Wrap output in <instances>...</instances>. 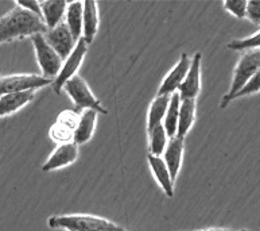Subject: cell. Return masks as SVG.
<instances>
[{"label": "cell", "mask_w": 260, "mask_h": 231, "mask_svg": "<svg viewBox=\"0 0 260 231\" xmlns=\"http://www.w3.org/2000/svg\"><path fill=\"white\" fill-rule=\"evenodd\" d=\"M47 27L42 18L16 6L11 11L0 18V43L14 39L45 34Z\"/></svg>", "instance_id": "1"}, {"label": "cell", "mask_w": 260, "mask_h": 231, "mask_svg": "<svg viewBox=\"0 0 260 231\" xmlns=\"http://www.w3.org/2000/svg\"><path fill=\"white\" fill-rule=\"evenodd\" d=\"M47 223L51 228H65L68 231H127L111 220L86 214L55 215L51 216Z\"/></svg>", "instance_id": "2"}, {"label": "cell", "mask_w": 260, "mask_h": 231, "mask_svg": "<svg viewBox=\"0 0 260 231\" xmlns=\"http://www.w3.org/2000/svg\"><path fill=\"white\" fill-rule=\"evenodd\" d=\"M260 69V49H249L241 54L237 63L235 72H233L232 82L229 86L228 94L224 95L220 107L225 108L232 102L235 96L249 82V80L255 76Z\"/></svg>", "instance_id": "3"}, {"label": "cell", "mask_w": 260, "mask_h": 231, "mask_svg": "<svg viewBox=\"0 0 260 231\" xmlns=\"http://www.w3.org/2000/svg\"><path fill=\"white\" fill-rule=\"evenodd\" d=\"M63 91L69 95V98L74 103V111L78 114H82L84 110H93L98 114L108 112L99 102V99L92 94L88 82L81 76L76 75L73 78H70L63 86Z\"/></svg>", "instance_id": "4"}, {"label": "cell", "mask_w": 260, "mask_h": 231, "mask_svg": "<svg viewBox=\"0 0 260 231\" xmlns=\"http://www.w3.org/2000/svg\"><path fill=\"white\" fill-rule=\"evenodd\" d=\"M31 41L32 45H34L35 54H37V61H38L39 68L42 71L43 77L54 80L62 68L63 60L49 45L43 34H35L31 37Z\"/></svg>", "instance_id": "5"}, {"label": "cell", "mask_w": 260, "mask_h": 231, "mask_svg": "<svg viewBox=\"0 0 260 231\" xmlns=\"http://www.w3.org/2000/svg\"><path fill=\"white\" fill-rule=\"evenodd\" d=\"M53 84L51 78L38 75H12L0 77V96L14 92L35 91Z\"/></svg>", "instance_id": "6"}, {"label": "cell", "mask_w": 260, "mask_h": 231, "mask_svg": "<svg viewBox=\"0 0 260 231\" xmlns=\"http://www.w3.org/2000/svg\"><path fill=\"white\" fill-rule=\"evenodd\" d=\"M86 50H88V43L85 42V39L81 38L77 42V46L73 50V53L63 61L58 76L53 80L51 85H53V90H54L55 94H61L66 82L77 75L78 68L81 67L84 57L86 54Z\"/></svg>", "instance_id": "7"}, {"label": "cell", "mask_w": 260, "mask_h": 231, "mask_svg": "<svg viewBox=\"0 0 260 231\" xmlns=\"http://www.w3.org/2000/svg\"><path fill=\"white\" fill-rule=\"evenodd\" d=\"M43 36L49 42V45L58 53V55L63 61L73 53V50L77 46L78 41L70 33L69 27H68V24L65 22L59 23L54 28L47 30Z\"/></svg>", "instance_id": "8"}, {"label": "cell", "mask_w": 260, "mask_h": 231, "mask_svg": "<svg viewBox=\"0 0 260 231\" xmlns=\"http://www.w3.org/2000/svg\"><path fill=\"white\" fill-rule=\"evenodd\" d=\"M191 65V59L186 53H183L181 55V59L175 67L171 69L165 80L160 84L159 90H158V95H173L179 90V86L183 82L185 77H186L187 72L190 69Z\"/></svg>", "instance_id": "9"}, {"label": "cell", "mask_w": 260, "mask_h": 231, "mask_svg": "<svg viewBox=\"0 0 260 231\" xmlns=\"http://www.w3.org/2000/svg\"><path fill=\"white\" fill-rule=\"evenodd\" d=\"M201 61L202 54L198 51L191 57L190 69L179 86L181 99H196L201 91Z\"/></svg>", "instance_id": "10"}, {"label": "cell", "mask_w": 260, "mask_h": 231, "mask_svg": "<svg viewBox=\"0 0 260 231\" xmlns=\"http://www.w3.org/2000/svg\"><path fill=\"white\" fill-rule=\"evenodd\" d=\"M77 158L78 145H76L74 142L63 143V145H59L54 150V153L47 158L46 162L43 164L42 170L43 172H51V170H55V169L63 168V166L73 164Z\"/></svg>", "instance_id": "11"}, {"label": "cell", "mask_w": 260, "mask_h": 231, "mask_svg": "<svg viewBox=\"0 0 260 231\" xmlns=\"http://www.w3.org/2000/svg\"><path fill=\"white\" fill-rule=\"evenodd\" d=\"M183 149H185V139L178 137L170 138L167 142L166 150L163 153V160L166 162L167 168L170 170V175L173 177V181H175L177 176H178L179 169H181V164H182L183 157Z\"/></svg>", "instance_id": "12"}, {"label": "cell", "mask_w": 260, "mask_h": 231, "mask_svg": "<svg viewBox=\"0 0 260 231\" xmlns=\"http://www.w3.org/2000/svg\"><path fill=\"white\" fill-rule=\"evenodd\" d=\"M147 160L155 180L159 183L165 193L169 197H173L174 196V181H173V177H171L170 170L167 168L165 160L162 157L152 156V154H148Z\"/></svg>", "instance_id": "13"}, {"label": "cell", "mask_w": 260, "mask_h": 231, "mask_svg": "<svg viewBox=\"0 0 260 231\" xmlns=\"http://www.w3.org/2000/svg\"><path fill=\"white\" fill-rule=\"evenodd\" d=\"M69 2L62 0H46L41 2V10H42L43 22L46 24L47 30L54 28L59 23H62L63 16L66 15V8Z\"/></svg>", "instance_id": "14"}, {"label": "cell", "mask_w": 260, "mask_h": 231, "mask_svg": "<svg viewBox=\"0 0 260 231\" xmlns=\"http://www.w3.org/2000/svg\"><path fill=\"white\" fill-rule=\"evenodd\" d=\"M100 16H99V6L96 2L86 0L84 2V30L82 38L85 39L88 45L93 42L94 37L98 34Z\"/></svg>", "instance_id": "15"}, {"label": "cell", "mask_w": 260, "mask_h": 231, "mask_svg": "<svg viewBox=\"0 0 260 231\" xmlns=\"http://www.w3.org/2000/svg\"><path fill=\"white\" fill-rule=\"evenodd\" d=\"M35 91L14 92L0 96V117H6L24 107L34 99Z\"/></svg>", "instance_id": "16"}, {"label": "cell", "mask_w": 260, "mask_h": 231, "mask_svg": "<svg viewBox=\"0 0 260 231\" xmlns=\"http://www.w3.org/2000/svg\"><path fill=\"white\" fill-rule=\"evenodd\" d=\"M66 22L70 33L77 41L82 38L84 30V2H69L66 8Z\"/></svg>", "instance_id": "17"}, {"label": "cell", "mask_w": 260, "mask_h": 231, "mask_svg": "<svg viewBox=\"0 0 260 231\" xmlns=\"http://www.w3.org/2000/svg\"><path fill=\"white\" fill-rule=\"evenodd\" d=\"M96 119H98V112L96 111L86 110L82 112L77 127L74 130L73 142L76 145H84L92 138L94 126H96Z\"/></svg>", "instance_id": "18"}, {"label": "cell", "mask_w": 260, "mask_h": 231, "mask_svg": "<svg viewBox=\"0 0 260 231\" xmlns=\"http://www.w3.org/2000/svg\"><path fill=\"white\" fill-rule=\"evenodd\" d=\"M196 121V99H181L177 137L185 139Z\"/></svg>", "instance_id": "19"}, {"label": "cell", "mask_w": 260, "mask_h": 231, "mask_svg": "<svg viewBox=\"0 0 260 231\" xmlns=\"http://www.w3.org/2000/svg\"><path fill=\"white\" fill-rule=\"evenodd\" d=\"M170 99L171 95H156L155 99L152 100L150 110H148L147 131L154 129L155 126L162 125L169 104H170Z\"/></svg>", "instance_id": "20"}, {"label": "cell", "mask_w": 260, "mask_h": 231, "mask_svg": "<svg viewBox=\"0 0 260 231\" xmlns=\"http://www.w3.org/2000/svg\"><path fill=\"white\" fill-rule=\"evenodd\" d=\"M179 107H181V95H179V92H175V94L171 95L170 104H169V108H167L165 119H163V126H165V130H166L169 138L177 137Z\"/></svg>", "instance_id": "21"}, {"label": "cell", "mask_w": 260, "mask_h": 231, "mask_svg": "<svg viewBox=\"0 0 260 231\" xmlns=\"http://www.w3.org/2000/svg\"><path fill=\"white\" fill-rule=\"evenodd\" d=\"M148 139H150V153L148 154L160 157V154L165 153L169 137H167L163 123L155 126L154 129L148 131Z\"/></svg>", "instance_id": "22"}, {"label": "cell", "mask_w": 260, "mask_h": 231, "mask_svg": "<svg viewBox=\"0 0 260 231\" xmlns=\"http://www.w3.org/2000/svg\"><path fill=\"white\" fill-rule=\"evenodd\" d=\"M228 47L231 50H239L245 51L249 49H260V32L253 34L251 37L241 39H235L232 42L228 43Z\"/></svg>", "instance_id": "23"}, {"label": "cell", "mask_w": 260, "mask_h": 231, "mask_svg": "<svg viewBox=\"0 0 260 231\" xmlns=\"http://www.w3.org/2000/svg\"><path fill=\"white\" fill-rule=\"evenodd\" d=\"M50 137L54 139L55 142H59L61 145L63 143H69V142H73L74 138V130L69 129L68 126L59 123V122H55L53 127L50 129Z\"/></svg>", "instance_id": "24"}, {"label": "cell", "mask_w": 260, "mask_h": 231, "mask_svg": "<svg viewBox=\"0 0 260 231\" xmlns=\"http://www.w3.org/2000/svg\"><path fill=\"white\" fill-rule=\"evenodd\" d=\"M247 6H248V2H244V0H226V2H224V8L239 19H243L247 16Z\"/></svg>", "instance_id": "25"}, {"label": "cell", "mask_w": 260, "mask_h": 231, "mask_svg": "<svg viewBox=\"0 0 260 231\" xmlns=\"http://www.w3.org/2000/svg\"><path fill=\"white\" fill-rule=\"evenodd\" d=\"M257 92H260V69L255 73V76L249 80L248 84L235 96V99L244 98V96H249V95L257 94Z\"/></svg>", "instance_id": "26"}, {"label": "cell", "mask_w": 260, "mask_h": 231, "mask_svg": "<svg viewBox=\"0 0 260 231\" xmlns=\"http://www.w3.org/2000/svg\"><path fill=\"white\" fill-rule=\"evenodd\" d=\"M80 117H81V114H78V112H76V111H65V112H62V114H59L58 119H57V122H59V123H62V125L68 126L69 129L72 130H76V127H77L78 122H80Z\"/></svg>", "instance_id": "27"}, {"label": "cell", "mask_w": 260, "mask_h": 231, "mask_svg": "<svg viewBox=\"0 0 260 231\" xmlns=\"http://www.w3.org/2000/svg\"><path fill=\"white\" fill-rule=\"evenodd\" d=\"M247 19L252 23L260 24V0H251L247 6Z\"/></svg>", "instance_id": "28"}, {"label": "cell", "mask_w": 260, "mask_h": 231, "mask_svg": "<svg viewBox=\"0 0 260 231\" xmlns=\"http://www.w3.org/2000/svg\"><path fill=\"white\" fill-rule=\"evenodd\" d=\"M16 6L27 10V11L32 12L34 15L42 18V10H41V2H37V0H18L16 2ZM43 19V18H42Z\"/></svg>", "instance_id": "29"}, {"label": "cell", "mask_w": 260, "mask_h": 231, "mask_svg": "<svg viewBox=\"0 0 260 231\" xmlns=\"http://www.w3.org/2000/svg\"><path fill=\"white\" fill-rule=\"evenodd\" d=\"M202 231H236V230H231V228H208V230H202Z\"/></svg>", "instance_id": "30"}, {"label": "cell", "mask_w": 260, "mask_h": 231, "mask_svg": "<svg viewBox=\"0 0 260 231\" xmlns=\"http://www.w3.org/2000/svg\"><path fill=\"white\" fill-rule=\"evenodd\" d=\"M240 231H249V230H247V228H243V230H240Z\"/></svg>", "instance_id": "31"}]
</instances>
